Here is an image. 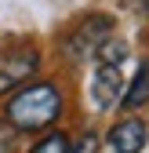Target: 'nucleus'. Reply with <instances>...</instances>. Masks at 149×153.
I'll return each instance as SVG.
<instances>
[{
  "instance_id": "nucleus-1",
  "label": "nucleus",
  "mask_w": 149,
  "mask_h": 153,
  "mask_svg": "<svg viewBox=\"0 0 149 153\" xmlns=\"http://www.w3.org/2000/svg\"><path fill=\"white\" fill-rule=\"evenodd\" d=\"M62 109H66V99H62L58 84L36 80V84L18 88L11 99H7L4 120L15 131H44V128H51L55 120L62 117Z\"/></svg>"
},
{
  "instance_id": "nucleus-2",
  "label": "nucleus",
  "mask_w": 149,
  "mask_h": 153,
  "mask_svg": "<svg viewBox=\"0 0 149 153\" xmlns=\"http://www.w3.org/2000/svg\"><path fill=\"white\" fill-rule=\"evenodd\" d=\"M113 36V18L109 15H87L84 22H77L66 40H62V55L69 62H84L91 55H98V48Z\"/></svg>"
},
{
  "instance_id": "nucleus-3",
  "label": "nucleus",
  "mask_w": 149,
  "mask_h": 153,
  "mask_svg": "<svg viewBox=\"0 0 149 153\" xmlns=\"http://www.w3.org/2000/svg\"><path fill=\"white\" fill-rule=\"evenodd\" d=\"M36 69H40V51H33V48L0 51V95L26 88V80H33Z\"/></svg>"
},
{
  "instance_id": "nucleus-4",
  "label": "nucleus",
  "mask_w": 149,
  "mask_h": 153,
  "mask_svg": "<svg viewBox=\"0 0 149 153\" xmlns=\"http://www.w3.org/2000/svg\"><path fill=\"white\" fill-rule=\"evenodd\" d=\"M124 99V66H95L91 76V102L95 109H113Z\"/></svg>"
},
{
  "instance_id": "nucleus-5",
  "label": "nucleus",
  "mask_w": 149,
  "mask_h": 153,
  "mask_svg": "<svg viewBox=\"0 0 149 153\" xmlns=\"http://www.w3.org/2000/svg\"><path fill=\"white\" fill-rule=\"evenodd\" d=\"M105 142H109L113 153H142L145 142H149V128L138 117H124V120H117L113 128H109Z\"/></svg>"
},
{
  "instance_id": "nucleus-6",
  "label": "nucleus",
  "mask_w": 149,
  "mask_h": 153,
  "mask_svg": "<svg viewBox=\"0 0 149 153\" xmlns=\"http://www.w3.org/2000/svg\"><path fill=\"white\" fill-rule=\"evenodd\" d=\"M145 102H149V59H142V62H138L135 80H127L120 106H124V109H142Z\"/></svg>"
},
{
  "instance_id": "nucleus-7",
  "label": "nucleus",
  "mask_w": 149,
  "mask_h": 153,
  "mask_svg": "<svg viewBox=\"0 0 149 153\" xmlns=\"http://www.w3.org/2000/svg\"><path fill=\"white\" fill-rule=\"evenodd\" d=\"M98 66H124V59H127V44L124 40H113V36H109V40L98 48Z\"/></svg>"
},
{
  "instance_id": "nucleus-8",
  "label": "nucleus",
  "mask_w": 149,
  "mask_h": 153,
  "mask_svg": "<svg viewBox=\"0 0 149 153\" xmlns=\"http://www.w3.org/2000/svg\"><path fill=\"white\" fill-rule=\"evenodd\" d=\"M33 153H73V142H69V135H62V131H47V135L33 146Z\"/></svg>"
},
{
  "instance_id": "nucleus-9",
  "label": "nucleus",
  "mask_w": 149,
  "mask_h": 153,
  "mask_svg": "<svg viewBox=\"0 0 149 153\" xmlns=\"http://www.w3.org/2000/svg\"><path fill=\"white\" fill-rule=\"evenodd\" d=\"M73 153H98V135L95 131H84V135L73 142Z\"/></svg>"
},
{
  "instance_id": "nucleus-10",
  "label": "nucleus",
  "mask_w": 149,
  "mask_h": 153,
  "mask_svg": "<svg viewBox=\"0 0 149 153\" xmlns=\"http://www.w3.org/2000/svg\"><path fill=\"white\" fill-rule=\"evenodd\" d=\"M11 149H15V128L0 124V153H11Z\"/></svg>"
},
{
  "instance_id": "nucleus-11",
  "label": "nucleus",
  "mask_w": 149,
  "mask_h": 153,
  "mask_svg": "<svg viewBox=\"0 0 149 153\" xmlns=\"http://www.w3.org/2000/svg\"><path fill=\"white\" fill-rule=\"evenodd\" d=\"M142 4H145V15H149V0H142Z\"/></svg>"
}]
</instances>
